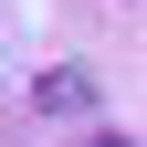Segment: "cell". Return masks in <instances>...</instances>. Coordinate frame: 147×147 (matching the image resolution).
Here are the masks:
<instances>
[{
  "instance_id": "1",
  "label": "cell",
  "mask_w": 147,
  "mask_h": 147,
  "mask_svg": "<svg viewBox=\"0 0 147 147\" xmlns=\"http://www.w3.org/2000/svg\"><path fill=\"white\" fill-rule=\"evenodd\" d=\"M95 95V84H84V74H42V84H32V105H42V116H74V105Z\"/></svg>"
},
{
  "instance_id": "2",
  "label": "cell",
  "mask_w": 147,
  "mask_h": 147,
  "mask_svg": "<svg viewBox=\"0 0 147 147\" xmlns=\"http://www.w3.org/2000/svg\"><path fill=\"white\" fill-rule=\"evenodd\" d=\"M95 147H137V137H126V126H105V137H95Z\"/></svg>"
}]
</instances>
